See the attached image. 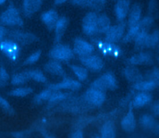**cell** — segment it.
I'll use <instances>...</instances> for the list:
<instances>
[{"mask_svg":"<svg viewBox=\"0 0 159 138\" xmlns=\"http://www.w3.org/2000/svg\"><path fill=\"white\" fill-rule=\"evenodd\" d=\"M42 51L40 50H37L36 51L32 53L30 56H29L24 61V64L30 65L35 63L40 58Z\"/></svg>","mask_w":159,"mask_h":138,"instance_id":"obj_37","label":"cell"},{"mask_svg":"<svg viewBox=\"0 0 159 138\" xmlns=\"http://www.w3.org/2000/svg\"><path fill=\"white\" fill-rule=\"evenodd\" d=\"M44 70L52 75L65 77V71L61 64L57 61L50 60L44 65Z\"/></svg>","mask_w":159,"mask_h":138,"instance_id":"obj_16","label":"cell"},{"mask_svg":"<svg viewBox=\"0 0 159 138\" xmlns=\"http://www.w3.org/2000/svg\"><path fill=\"white\" fill-rule=\"evenodd\" d=\"M91 138H101V137L99 136H94Z\"/></svg>","mask_w":159,"mask_h":138,"instance_id":"obj_48","label":"cell"},{"mask_svg":"<svg viewBox=\"0 0 159 138\" xmlns=\"http://www.w3.org/2000/svg\"><path fill=\"white\" fill-rule=\"evenodd\" d=\"M130 11V1L128 0H119L114 6V13L118 21L122 22Z\"/></svg>","mask_w":159,"mask_h":138,"instance_id":"obj_13","label":"cell"},{"mask_svg":"<svg viewBox=\"0 0 159 138\" xmlns=\"http://www.w3.org/2000/svg\"><path fill=\"white\" fill-rule=\"evenodd\" d=\"M9 79V75L6 69L1 66L0 67V86L4 87Z\"/></svg>","mask_w":159,"mask_h":138,"instance_id":"obj_39","label":"cell"},{"mask_svg":"<svg viewBox=\"0 0 159 138\" xmlns=\"http://www.w3.org/2000/svg\"><path fill=\"white\" fill-rule=\"evenodd\" d=\"M69 138H84L83 132L80 129H77L70 134Z\"/></svg>","mask_w":159,"mask_h":138,"instance_id":"obj_40","label":"cell"},{"mask_svg":"<svg viewBox=\"0 0 159 138\" xmlns=\"http://www.w3.org/2000/svg\"><path fill=\"white\" fill-rule=\"evenodd\" d=\"M142 14V9L139 4H134L130 9L128 17V25L130 27L137 25L140 20Z\"/></svg>","mask_w":159,"mask_h":138,"instance_id":"obj_20","label":"cell"},{"mask_svg":"<svg viewBox=\"0 0 159 138\" xmlns=\"http://www.w3.org/2000/svg\"><path fill=\"white\" fill-rule=\"evenodd\" d=\"M71 2L75 6L89 7L94 10L99 11H101L105 6L106 1L104 0H75L71 1Z\"/></svg>","mask_w":159,"mask_h":138,"instance_id":"obj_15","label":"cell"},{"mask_svg":"<svg viewBox=\"0 0 159 138\" xmlns=\"http://www.w3.org/2000/svg\"><path fill=\"white\" fill-rule=\"evenodd\" d=\"M120 126L122 130L127 132H132L135 129L136 126V121L132 109H130L122 118L120 121Z\"/></svg>","mask_w":159,"mask_h":138,"instance_id":"obj_18","label":"cell"},{"mask_svg":"<svg viewBox=\"0 0 159 138\" xmlns=\"http://www.w3.org/2000/svg\"><path fill=\"white\" fill-rule=\"evenodd\" d=\"M81 87V84L80 81L71 78L64 77L63 79L58 83L52 84L48 85V88L52 90L58 91L60 90H78Z\"/></svg>","mask_w":159,"mask_h":138,"instance_id":"obj_11","label":"cell"},{"mask_svg":"<svg viewBox=\"0 0 159 138\" xmlns=\"http://www.w3.org/2000/svg\"><path fill=\"white\" fill-rule=\"evenodd\" d=\"M143 28L140 22H139L137 25L130 27L126 34L122 38V41L124 43H129L132 40H134L137 34L140 32V31Z\"/></svg>","mask_w":159,"mask_h":138,"instance_id":"obj_27","label":"cell"},{"mask_svg":"<svg viewBox=\"0 0 159 138\" xmlns=\"http://www.w3.org/2000/svg\"><path fill=\"white\" fill-rule=\"evenodd\" d=\"M11 134H12V137L14 138H24L25 135V132L20 131V132H12Z\"/></svg>","mask_w":159,"mask_h":138,"instance_id":"obj_43","label":"cell"},{"mask_svg":"<svg viewBox=\"0 0 159 138\" xmlns=\"http://www.w3.org/2000/svg\"><path fill=\"white\" fill-rule=\"evenodd\" d=\"M101 138H116L114 124L111 121L104 123L101 129Z\"/></svg>","mask_w":159,"mask_h":138,"instance_id":"obj_24","label":"cell"},{"mask_svg":"<svg viewBox=\"0 0 159 138\" xmlns=\"http://www.w3.org/2000/svg\"><path fill=\"white\" fill-rule=\"evenodd\" d=\"M73 51L79 57L92 54L94 50V45L81 38H76L73 42Z\"/></svg>","mask_w":159,"mask_h":138,"instance_id":"obj_10","label":"cell"},{"mask_svg":"<svg viewBox=\"0 0 159 138\" xmlns=\"http://www.w3.org/2000/svg\"><path fill=\"white\" fill-rule=\"evenodd\" d=\"M52 91L50 88L45 89L42 91H41L40 93H39L37 95H36L34 98V102L35 104H40L44 101L49 100L50 98L52 95Z\"/></svg>","mask_w":159,"mask_h":138,"instance_id":"obj_32","label":"cell"},{"mask_svg":"<svg viewBox=\"0 0 159 138\" xmlns=\"http://www.w3.org/2000/svg\"><path fill=\"white\" fill-rule=\"evenodd\" d=\"M33 92V88L29 87H18L9 92V95L16 97H24Z\"/></svg>","mask_w":159,"mask_h":138,"instance_id":"obj_31","label":"cell"},{"mask_svg":"<svg viewBox=\"0 0 159 138\" xmlns=\"http://www.w3.org/2000/svg\"><path fill=\"white\" fill-rule=\"evenodd\" d=\"M139 123L145 128H152L155 125V120L148 114H143L139 118Z\"/></svg>","mask_w":159,"mask_h":138,"instance_id":"obj_34","label":"cell"},{"mask_svg":"<svg viewBox=\"0 0 159 138\" xmlns=\"http://www.w3.org/2000/svg\"><path fill=\"white\" fill-rule=\"evenodd\" d=\"M8 36L12 38L11 40L20 43L22 45H29L38 40L37 36L32 33L23 32L19 30L7 31Z\"/></svg>","mask_w":159,"mask_h":138,"instance_id":"obj_9","label":"cell"},{"mask_svg":"<svg viewBox=\"0 0 159 138\" xmlns=\"http://www.w3.org/2000/svg\"><path fill=\"white\" fill-rule=\"evenodd\" d=\"M0 105L2 110L7 114L12 116L14 115L15 111L13 108L11 106L9 103L2 97H0Z\"/></svg>","mask_w":159,"mask_h":138,"instance_id":"obj_36","label":"cell"},{"mask_svg":"<svg viewBox=\"0 0 159 138\" xmlns=\"http://www.w3.org/2000/svg\"><path fill=\"white\" fill-rule=\"evenodd\" d=\"M73 50L68 45L60 43L55 45L48 53L49 57L57 61H69L73 57Z\"/></svg>","mask_w":159,"mask_h":138,"instance_id":"obj_4","label":"cell"},{"mask_svg":"<svg viewBox=\"0 0 159 138\" xmlns=\"http://www.w3.org/2000/svg\"><path fill=\"white\" fill-rule=\"evenodd\" d=\"M157 83L153 80H142L134 84L133 87L134 89L140 91L141 92H147L153 90L156 86Z\"/></svg>","mask_w":159,"mask_h":138,"instance_id":"obj_26","label":"cell"},{"mask_svg":"<svg viewBox=\"0 0 159 138\" xmlns=\"http://www.w3.org/2000/svg\"><path fill=\"white\" fill-rule=\"evenodd\" d=\"M159 41V31L155 30L152 33L148 34L146 47L147 48H153L154 47Z\"/></svg>","mask_w":159,"mask_h":138,"instance_id":"obj_35","label":"cell"},{"mask_svg":"<svg viewBox=\"0 0 159 138\" xmlns=\"http://www.w3.org/2000/svg\"><path fill=\"white\" fill-rule=\"evenodd\" d=\"M93 42L97 46L99 51L105 56L117 58L122 55V51L121 48L116 43L99 39H94Z\"/></svg>","mask_w":159,"mask_h":138,"instance_id":"obj_3","label":"cell"},{"mask_svg":"<svg viewBox=\"0 0 159 138\" xmlns=\"http://www.w3.org/2000/svg\"><path fill=\"white\" fill-rule=\"evenodd\" d=\"M84 98L90 105L99 106L104 102L106 94L102 90L90 87L84 93Z\"/></svg>","mask_w":159,"mask_h":138,"instance_id":"obj_7","label":"cell"},{"mask_svg":"<svg viewBox=\"0 0 159 138\" xmlns=\"http://www.w3.org/2000/svg\"><path fill=\"white\" fill-rule=\"evenodd\" d=\"M117 82L114 75L107 72L94 80L91 84V87L99 89L103 92L107 90H114L117 88Z\"/></svg>","mask_w":159,"mask_h":138,"instance_id":"obj_2","label":"cell"},{"mask_svg":"<svg viewBox=\"0 0 159 138\" xmlns=\"http://www.w3.org/2000/svg\"><path fill=\"white\" fill-rule=\"evenodd\" d=\"M68 97V93H64L59 91H55L52 93V95L49 99V102H56L65 100Z\"/></svg>","mask_w":159,"mask_h":138,"instance_id":"obj_38","label":"cell"},{"mask_svg":"<svg viewBox=\"0 0 159 138\" xmlns=\"http://www.w3.org/2000/svg\"><path fill=\"white\" fill-rule=\"evenodd\" d=\"M151 110L153 114L159 116V103L156 102L153 103L151 107Z\"/></svg>","mask_w":159,"mask_h":138,"instance_id":"obj_42","label":"cell"},{"mask_svg":"<svg viewBox=\"0 0 159 138\" xmlns=\"http://www.w3.org/2000/svg\"><path fill=\"white\" fill-rule=\"evenodd\" d=\"M70 67L79 81L83 82L87 79L88 77V71L86 67L75 64L70 65Z\"/></svg>","mask_w":159,"mask_h":138,"instance_id":"obj_29","label":"cell"},{"mask_svg":"<svg viewBox=\"0 0 159 138\" xmlns=\"http://www.w3.org/2000/svg\"><path fill=\"white\" fill-rule=\"evenodd\" d=\"M41 134H42V135L43 138H56L54 136H53L52 134H51L50 133L47 132L45 130L41 131Z\"/></svg>","mask_w":159,"mask_h":138,"instance_id":"obj_45","label":"cell"},{"mask_svg":"<svg viewBox=\"0 0 159 138\" xmlns=\"http://www.w3.org/2000/svg\"><path fill=\"white\" fill-rule=\"evenodd\" d=\"M66 1L65 0H56L54 1V4L56 5H61L63 4V3H65Z\"/></svg>","mask_w":159,"mask_h":138,"instance_id":"obj_46","label":"cell"},{"mask_svg":"<svg viewBox=\"0 0 159 138\" xmlns=\"http://www.w3.org/2000/svg\"><path fill=\"white\" fill-rule=\"evenodd\" d=\"M79 60L86 68L93 71H100L104 67L102 59L99 56L95 54L79 57Z\"/></svg>","mask_w":159,"mask_h":138,"instance_id":"obj_12","label":"cell"},{"mask_svg":"<svg viewBox=\"0 0 159 138\" xmlns=\"http://www.w3.org/2000/svg\"><path fill=\"white\" fill-rule=\"evenodd\" d=\"M0 20L2 25L7 26L22 27L24 25V21L18 9L12 4H9L7 9L2 12Z\"/></svg>","mask_w":159,"mask_h":138,"instance_id":"obj_1","label":"cell"},{"mask_svg":"<svg viewBox=\"0 0 159 138\" xmlns=\"http://www.w3.org/2000/svg\"><path fill=\"white\" fill-rule=\"evenodd\" d=\"M29 78L26 71L14 74L11 80V83L13 85H19L25 84L29 80Z\"/></svg>","mask_w":159,"mask_h":138,"instance_id":"obj_33","label":"cell"},{"mask_svg":"<svg viewBox=\"0 0 159 138\" xmlns=\"http://www.w3.org/2000/svg\"><path fill=\"white\" fill-rule=\"evenodd\" d=\"M152 61V56L148 53H140L132 56L127 59V62L132 65L148 64Z\"/></svg>","mask_w":159,"mask_h":138,"instance_id":"obj_22","label":"cell"},{"mask_svg":"<svg viewBox=\"0 0 159 138\" xmlns=\"http://www.w3.org/2000/svg\"><path fill=\"white\" fill-rule=\"evenodd\" d=\"M111 27V20L106 14H101L98 15V33L106 34Z\"/></svg>","mask_w":159,"mask_h":138,"instance_id":"obj_25","label":"cell"},{"mask_svg":"<svg viewBox=\"0 0 159 138\" xmlns=\"http://www.w3.org/2000/svg\"><path fill=\"white\" fill-rule=\"evenodd\" d=\"M7 33V29L5 27H4L3 26L1 25L0 27V39H1V41L3 40L4 37H5V35Z\"/></svg>","mask_w":159,"mask_h":138,"instance_id":"obj_44","label":"cell"},{"mask_svg":"<svg viewBox=\"0 0 159 138\" xmlns=\"http://www.w3.org/2000/svg\"><path fill=\"white\" fill-rule=\"evenodd\" d=\"M40 19L48 29L52 30L55 29V27L59 17L58 13L55 10L49 9L42 14Z\"/></svg>","mask_w":159,"mask_h":138,"instance_id":"obj_14","label":"cell"},{"mask_svg":"<svg viewBox=\"0 0 159 138\" xmlns=\"http://www.w3.org/2000/svg\"><path fill=\"white\" fill-rule=\"evenodd\" d=\"M68 20L65 17H59L55 27V41L58 43L63 37L67 28Z\"/></svg>","mask_w":159,"mask_h":138,"instance_id":"obj_21","label":"cell"},{"mask_svg":"<svg viewBox=\"0 0 159 138\" xmlns=\"http://www.w3.org/2000/svg\"><path fill=\"white\" fill-rule=\"evenodd\" d=\"M152 75L153 77V79L151 80H154L157 84L159 85V70L157 68H155L152 71Z\"/></svg>","mask_w":159,"mask_h":138,"instance_id":"obj_41","label":"cell"},{"mask_svg":"<svg viewBox=\"0 0 159 138\" xmlns=\"http://www.w3.org/2000/svg\"><path fill=\"white\" fill-rule=\"evenodd\" d=\"M148 36V33L147 29H142L140 32L136 36L134 41L135 46L137 49L140 50L144 47H146L147 40Z\"/></svg>","mask_w":159,"mask_h":138,"instance_id":"obj_28","label":"cell"},{"mask_svg":"<svg viewBox=\"0 0 159 138\" xmlns=\"http://www.w3.org/2000/svg\"><path fill=\"white\" fill-rule=\"evenodd\" d=\"M1 51L11 60L16 61L19 58L20 49L19 44L11 40H4L1 41Z\"/></svg>","mask_w":159,"mask_h":138,"instance_id":"obj_6","label":"cell"},{"mask_svg":"<svg viewBox=\"0 0 159 138\" xmlns=\"http://www.w3.org/2000/svg\"><path fill=\"white\" fill-rule=\"evenodd\" d=\"M125 28V24L122 22L119 24L112 25L105 34V40L116 43L123 38Z\"/></svg>","mask_w":159,"mask_h":138,"instance_id":"obj_8","label":"cell"},{"mask_svg":"<svg viewBox=\"0 0 159 138\" xmlns=\"http://www.w3.org/2000/svg\"><path fill=\"white\" fill-rule=\"evenodd\" d=\"M42 5L41 0H25L22 2V11L25 16L29 17L37 12Z\"/></svg>","mask_w":159,"mask_h":138,"instance_id":"obj_17","label":"cell"},{"mask_svg":"<svg viewBox=\"0 0 159 138\" xmlns=\"http://www.w3.org/2000/svg\"><path fill=\"white\" fill-rule=\"evenodd\" d=\"M98 15L95 12H88L82 21V29L88 36H92L98 33Z\"/></svg>","mask_w":159,"mask_h":138,"instance_id":"obj_5","label":"cell"},{"mask_svg":"<svg viewBox=\"0 0 159 138\" xmlns=\"http://www.w3.org/2000/svg\"><path fill=\"white\" fill-rule=\"evenodd\" d=\"M26 73H27L29 79H32L37 82L45 83L47 80L45 75L40 70L33 69V70L27 71Z\"/></svg>","mask_w":159,"mask_h":138,"instance_id":"obj_30","label":"cell"},{"mask_svg":"<svg viewBox=\"0 0 159 138\" xmlns=\"http://www.w3.org/2000/svg\"><path fill=\"white\" fill-rule=\"evenodd\" d=\"M6 2V1L5 0H0V4L1 5H2L3 3Z\"/></svg>","mask_w":159,"mask_h":138,"instance_id":"obj_47","label":"cell"},{"mask_svg":"<svg viewBox=\"0 0 159 138\" xmlns=\"http://www.w3.org/2000/svg\"><path fill=\"white\" fill-rule=\"evenodd\" d=\"M152 100V95L148 92H139L134 98L132 105L133 107L140 108L148 104Z\"/></svg>","mask_w":159,"mask_h":138,"instance_id":"obj_23","label":"cell"},{"mask_svg":"<svg viewBox=\"0 0 159 138\" xmlns=\"http://www.w3.org/2000/svg\"><path fill=\"white\" fill-rule=\"evenodd\" d=\"M122 74L124 77L132 83H137L142 80V75L139 70L133 66H127L124 68Z\"/></svg>","mask_w":159,"mask_h":138,"instance_id":"obj_19","label":"cell"}]
</instances>
